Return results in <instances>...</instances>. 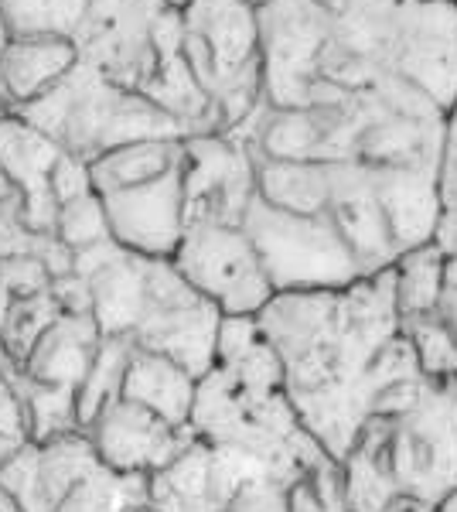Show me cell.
<instances>
[{
  "label": "cell",
  "mask_w": 457,
  "mask_h": 512,
  "mask_svg": "<svg viewBox=\"0 0 457 512\" xmlns=\"http://www.w3.org/2000/svg\"><path fill=\"white\" fill-rule=\"evenodd\" d=\"M256 321L284 362L297 417L335 461L369 420L410 410L430 383L403 335L393 267L342 291L277 294Z\"/></svg>",
  "instance_id": "obj_1"
},
{
  "label": "cell",
  "mask_w": 457,
  "mask_h": 512,
  "mask_svg": "<svg viewBox=\"0 0 457 512\" xmlns=\"http://www.w3.org/2000/svg\"><path fill=\"white\" fill-rule=\"evenodd\" d=\"M21 120L93 164L106 151L137 140H185V127L144 93L116 86L96 65L82 62L55 89L18 110Z\"/></svg>",
  "instance_id": "obj_2"
},
{
  "label": "cell",
  "mask_w": 457,
  "mask_h": 512,
  "mask_svg": "<svg viewBox=\"0 0 457 512\" xmlns=\"http://www.w3.org/2000/svg\"><path fill=\"white\" fill-rule=\"evenodd\" d=\"M181 52L212 99L222 134L236 130L263 103L260 4L191 0L181 7Z\"/></svg>",
  "instance_id": "obj_3"
},
{
  "label": "cell",
  "mask_w": 457,
  "mask_h": 512,
  "mask_svg": "<svg viewBox=\"0 0 457 512\" xmlns=\"http://www.w3.org/2000/svg\"><path fill=\"white\" fill-rule=\"evenodd\" d=\"M355 448L379 461L403 499L437 512L457 492V379H430L410 410L369 420Z\"/></svg>",
  "instance_id": "obj_4"
},
{
  "label": "cell",
  "mask_w": 457,
  "mask_h": 512,
  "mask_svg": "<svg viewBox=\"0 0 457 512\" xmlns=\"http://www.w3.org/2000/svg\"><path fill=\"white\" fill-rule=\"evenodd\" d=\"M243 229L253 239L277 294L342 291L365 277L355 253L348 250L328 216H301V212L277 209L256 192L243 216Z\"/></svg>",
  "instance_id": "obj_5"
},
{
  "label": "cell",
  "mask_w": 457,
  "mask_h": 512,
  "mask_svg": "<svg viewBox=\"0 0 457 512\" xmlns=\"http://www.w3.org/2000/svg\"><path fill=\"white\" fill-rule=\"evenodd\" d=\"M171 260L226 318H256L277 297V287L243 226H188Z\"/></svg>",
  "instance_id": "obj_6"
},
{
  "label": "cell",
  "mask_w": 457,
  "mask_h": 512,
  "mask_svg": "<svg viewBox=\"0 0 457 512\" xmlns=\"http://www.w3.org/2000/svg\"><path fill=\"white\" fill-rule=\"evenodd\" d=\"M328 38L331 11L324 0L260 4L263 99L273 110H311Z\"/></svg>",
  "instance_id": "obj_7"
},
{
  "label": "cell",
  "mask_w": 457,
  "mask_h": 512,
  "mask_svg": "<svg viewBox=\"0 0 457 512\" xmlns=\"http://www.w3.org/2000/svg\"><path fill=\"white\" fill-rule=\"evenodd\" d=\"M260 475L277 472L246 451L219 448L195 437L185 454L151 475V506L154 512H222Z\"/></svg>",
  "instance_id": "obj_8"
},
{
  "label": "cell",
  "mask_w": 457,
  "mask_h": 512,
  "mask_svg": "<svg viewBox=\"0 0 457 512\" xmlns=\"http://www.w3.org/2000/svg\"><path fill=\"white\" fill-rule=\"evenodd\" d=\"M256 198V161L229 134L185 137V219L243 226Z\"/></svg>",
  "instance_id": "obj_9"
},
{
  "label": "cell",
  "mask_w": 457,
  "mask_h": 512,
  "mask_svg": "<svg viewBox=\"0 0 457 512\" xmlns=\"http://www.w3.org/2000/svg\"><path fill=\"white\" fill-rule=\"evenodd\" d=\"M393 72L423 89L440 110L457 103V4L403 0Z\"/></svg>",
  "instance_id": "obj_10"
},
{
  "label": "cell",
  "mask_w": 457,
  "mask_h": 512,
  "mask_svg": "<svg viewBox=\"0 0 457 512\" xmlns=\"http://www.w3.org/2000/svg\"><path fill=\"white\" fill-rule=\"evenodd\" d=\"M324 216L338 226V233L348 243V250L355 253L365 277H376L382 270L396 267V260L403 256L393 222L382 209L376 164H328V205H324Z\"/></svg>",
  "instance_id": "obj_11"
},
{
  "label": "cell",
  "mask_w": 457,
  "mask_h": 512,
  "mask_svg": "<svg viewBox=\"0 0 457 512\" xmlns=\"http://www.w3.org/2000/svg\"><path fill=\"white\" fill-rule=\"evenodd\" d=\"M86 434L99 454V465L120 475H157L195 441L191 427H171L168 420L123 396H116Z\"/></svg>",
  "instance_id": "obj_12"
},
{
  "label": "cell",
  "mask_w": 457,
  "mask_h": 512,
  "mask_svg": "<svg viewBox=\"0 0 457 512\" xmlns=\"http://www.w3.org/2000/svg\"><path fill=\"white\" fill-rule=\"evenodd\" d=\"M99 198L106 205L113 239L127 250L171 260L185 239V164L147 185L106 192Z\"/></svg>",
  "instance_id": "obj_13"
},
{
  "label": "cell",
  "mask_w": 457,
  "mask_h": 512,
  "mask_svg": "<svg viewBox=\"0 0 457 512\" xmlns=\"http://www.w3.org/2000/svg\"><path fill=\"white\" fill-rule=\"evenodd\" d=\"M99 468V454L86 431L48 444H24L18 458L0 468V489L24 512H58L69 492Z\"/></svg>",
  "instance_id": "obj_14"
},
{
  "label": "cell",
  "mask_w": 457,
  "mask_h": 512,
  "mask_svg": "<svg viewBox=\"0 0 457 512\" xmlns=\"http://www.w3.org/2000/svg\"><path fill=\"white\" fill-rule=\"evenodd\" d=\"M65 154V147L41 134L38 127H31L28 120H21L18 113L0 123V171L21 188L24 195V222L35 233L55 236L58 222V198L52 192V171L58 158Z\"/></svg>",
  "instance_id": "obj_15"
},
{
  "label": "cell",
  "mask_w": 457,
  "mask_h": 512,
  "mask_svg": "<svg viewBox=\"0 0 457 512\" xmlns=\"http://www.w3.org/2000/svg\"><path fill=\"white\" fill-rule=\"evenodd\" d=\"M79 65V48L72 38H7L0 52V96L11 106V113L24 110L55 89Z\"/></svg>",
  "instance_id": "obj_16"
},
{
  "label": "cell",
  "mask_w": 457,
  "mask_h": 512,
  "mask_svg": "<svg viewBox=\"0 0 457 512\" xmlns=\"http://www.w3.org/2000/svg\"><path fill=\"white\" fill-rule=\"evenodd\" d=\"M99 342H103V332H99L93 315H62L38 338L35 352L24 362V376L35 383L79 390L82 379L89 376Z\"/></svg>",
  "instance_id": "obj_17"
},
{
  "label": "cell",
  "mask_w": 457,
  "mask_h": 512,
  "mask_svg": "<svg viewBox=\"0 0 457 512\" xmlns=\"http://www.w3.org/2000/svg\"><path fill=\"white\" fill-rule=\"evenodd\" d=\"M120 396L147 407L151 414L168 420L171 427H188L198 396V379L188 369H181L174 359H168V355L137 345Z\"/></svg>",
  "instance_id": "obj_18"
},
{
  "label": "cell",
  "mask_w": 457,
  "mask_h": 512,
  "mask_svg": "<svg viewBox=\"0 0 457 512\" xmlns=\"http://www.w3.org/2000/svg\"><path fill=\"white\" fill-rule=\"evenodd\" d=\"M181 164H185V140L181 137L137 140V144H123L93 161V188L99 195L123 192V188H137L164 178Z\"/></svg>",
  "instance_id": "obj_19"
},
{
  "label": "cell",
  "mask_w": 457,
  "mask_h": 512,
  "mask_svg": "<svg viewBox=\"0 0 457 512\" xmlns=\"http://www.w3.org/2000/svg\"><path fill=\"white\" fill-rule=\"evenodd\" d=\"M396 274V311L400 321L423 318L440 311V297L447 284V253L437 246V239L406 250L393 267Z\"/></svg>",
  "instance_id": "obj_20"
},
{
  "label": "cell",
  "mask_w": 457,
  "mask_h": 512,
  "mask_svg": "<svg viewBox=\"0 0 457 512\" xmlns=\"http://www.w3.org/2000/svg\"><path fill=\"white\" fill-rule=\"evenodd\" d=\"M18 396L24 403V420H28V441L48 444L58 437L82 431L79 420V390L55 383H35L24 376L18 383Z\"/></svg>",
  "instance_id": "obj_21"
},
{
  "label": "cell",
  "mask_w": 457,
  "mask_h": 512,
  "mask_svg": "<svg viewBox=\"0 0 457 512\" xmlns=\"http://www.w3.org/2000/svg\"><path fill=\"white\" fill-rule=\"evenodd\" d=\"M134 352H137V342L130 335H103L93 366H89V376L82 379V386H79L82 431H89V424L123 393V379H127Z\"/></svg>",
  "instance_id": "obj_22"
},
{
  "label": "cell",
  "mask_w": 457,
  "mask_h": 512,
  "mask_svg": "<svg viewBox=\"0 0 457 512\" xmlns=\"http://www.w3.org/2000/svg\"><path fill=\"white\" fill-rule=\"evenodd\" d=\"M96 0H0V18L11 38H76Z\"/></svg>",
  "instance_id": "obj_23"
},
{
  "label": "cell",
  "mask_w": 457,
  "mask_h": 512,
  "mask_svg": "<svg viewBox=\"0 0 457 512\" xmlns=\"http://www.w3.org/2000/svg\"><path fill=\"white\" fill-rule=\"evenodd\" d=\"M151 502V475H120L99 465L86 475L58 512H130Z\"/></svg>",
  "instance_id": "obj_24"
},
{
  "label": "cell",
  "mask_w": 457,
  "mask_h": 512,
  "mask_svg": "<svg viewBox=\"0 0 457 512\" xmlns=\"http://www.w3.org/2000/svg\"><path fill=\"white\" fill-rule=\"evenodd\" d=\"M62 315L65 311H62V304L55 301L52 291L35 294V297H18V301L7 308L4 321H0V335H4V342L14 359L21 362V369H24V362H28V355L35 352L38 338L45 335Z\"/></svg>",
  "instance_id": "obj_25"
},
{
  "label": "cell",
  "mask_w": 457,
  "mask_h": 512,
  "mask_svg": "<svg viewBox=\"0 0 457 512\" xmlns=\"http://www.w3.org/2000/svg\"><path fill=\"white\" fill-rule=\"evenodd\" d=\"M403 335L410 338L423 376L437 379V383L457 379V335L451 332V325H447L440 311L403 321Z\"/></svg>",
  "instance_id": "obj_26"
},
{
  "label": "cell",
  "mask_w": 457,
  "mask_h": 512,
  "mask_svg": "<svg viewBox=\"0 0 457 512\" xmlns=\"http://www.w3.org/2000/svg\"><path fill=\"white\" fill-rule=\"evenodd\" d=\"M55 236L76 253L113 239L110 219H106V205H103V198H99V192H89L82 198H72V202H62V209H58V222H55Z\"/></svg>",
  "instance_id": "obj_27"
},
{
  "label": "cell",
  "mask_w": 457,
  "mask_h": 512,
  "mask_svg": "<svg viewBox=\"0 0 457 512\" xmlns=\"http://www.w3.org/2000/svg\"><path fill=\"white\" fill-rule=\"evenodd\" d=\"M0 277H4L7 291L18 301V297H35L52 291V274L38 256H11V260H0Z\"/></svg>",
  "instance_id": "obj_28"
},
{
  "label": "cell",
  "mask_w": 457,
  "mask_h": 512,
  "mask_svg": "<svg viewBox=\"0 0 457 512\" xmlns=\"http://www.w3.org/2000/svg\"><path fill=\"white\" fill-rule=\"evenodd\" d=\"M287 489L290 485L277 475H260L232 499V506L222 512H287Z\"/></svg>",
  "instance_id": "obj_29"
},
{
  "label": "cell",
  "mask_w": 457,
  "mask_h": 512,
  "mask_svg": "<svg viewBox=\"0 0 457 512\" xmlns=\"http://www.w3.org/2000/svg\"><path fill=\"white\" fill-rule=\"evenodd\" d=\"M52 192L58 198V205L96 192V188H93V164L65 151L62 158H58L55 171H52Z\"/></svg>",
  "instance_id": "obj_30"
},
{
  "label": "cell",
  "mask_w": 457,
  "mask_h": 512,
  "mask_svg": "<svg viewBox=\"0 0 457 512\" xmlns=\"http://www.w3.org/2000/svg\"><path fill=\"white\" fill-rule=\"evenodd\" d=\"M440 202L444 212H457V103L447 113L444 151H440Z\"/></svg>",
  "instance_id": "obj_31"
},
{
  "label": "cell",
  "mask_w": 457,
  "mask_h": 512,
  "mask_svg": "<svg viewBox=\"0 0 457 512\" xmlns=\"http://www.w3.org/2000/svg\"><path fill=\"white\" fill-rule=\"evenodd\" d=\"M0 434L28 437V420H24V403L18 390L0 373Z\"/></svg>",
  "instance_id": "obj_32"
},
{
  "label": "cell",
  "mask_w": 457,
  "mask_h": 512,
  "mask_svg": "<svg viewBox=\"0 0 457 512\" xmlns=\"http://www.w3.org/2000/svg\"><path fill=\"white\" fill-rule=\"evenodd\" d=\"M287 512H328V509H324L318 489H314L311 475L297 478V482L287 489Z\"/></svg>",
  "instance_id": "obj_33"
},
{
  "label": "cell",
  "mask_w": 457,
  "mask_h": 512,
  "mask_svg": "<svg viewBox=\"0 0 457 512\" xmlns=\"http://www.w3.org/2000/svg\"><path fill=\"white\" fill-rule=\"evenodd\" d=\"M440 315H444L451 332L457 335V260H447V284L444 297H440Z\"/></svg>",
  "instance_id": "obj_34"
},
{
  "label": "cell",
  "mask_w": 457,
  "mask_h": 512,
  "mask_svg": "<svg viewBox=\"0 0 457 512\" xmlns=\"http://www.w3.org/2000/svg\"><path fill=\"white\" fill-rule=\"evenodd\" d=\"M28 444V437H14V434H0V468H7L14 458H18V451Z\"/></svg>",
  "instance_id": "obj_35"
},
{
  "label": "cell",
  "mask_w": 457,
  "mask_h": 512,
  "mask_svg": "<svg viewBox=\"0 0 457 512\" xmlns=\"http://www.w3.org/2000/svg\"><path fill=\"white\" fill-rule=\"evenodd\" d=\"M14 304V297H11V291H7V284H4V277H0V321H4V315H7V308Z\"/></svg>",
  "instance_id": "obj_36"
},
{
  "label": "cell",
  "mask_w": 457,
  "mask_h": 512,
  "mask_svg": "<svg viewBox=\"0 0 457 512\" xmlns=\"http://www.w3.org/2000/svg\"><path fill=\"white\" fill-rule=\"evenodd\" d=\"M437 512H457V492L451 495V499H444V502H440Z\"/></svg>",
  "instance_id": "obj_37"
},
{
  "label": "cell",
  "mask_w": 457,
  "mask_h": 512,
  "mask_svg": "<svg viewBox=\"0 0 457 512\" xmlns=\"http://www.w3.org/2000/svg\"><path fill=\"white\" fill-rule=\"evenodd\" d=\"M130 512H154V506L147 502V506H137V509H130Z\"/></svg>",
  "instance_id": "obj_38"
},
{
  "label": "cell",
  "mask_w": 457,
  "mask_h": 512,
  "mask_svg": "<svg viewBox=\"0 0 457 512\" xmlns=\"http://www.w3.org/2000/svg\"><path fill=\"white\" fill-rule=\"evenodd\" d=\"M253 4H270V0H253Z\"/></svg>",
  "instance_id": "obj_39"
},
{
  "label": "cell",
  "mask_w": 457,
  "mask_h": 512,
  "mask_svg": "<svg viewBox=\"0 0 457 512\" xmlns=\"http://www.w3.org/2000/svg\"><path fill=\"white\" fill-rule=\"evenodd\" d=\"M454 4H457V0H454Z\"/></svg>",
  "instance_id": "obj_40"
}]
</instances>
